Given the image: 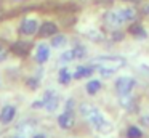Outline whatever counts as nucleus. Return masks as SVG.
I'll use <instances>...</instances> for the list:
<instances>
[{
  "instance_id": "nucleus-8",
  "label": "nucleus",
  "mask_w": 149,
  "mask_h": 138,
  "mask_svg": "<svg viewBox=\"0 0 149 138\" xmlns=\"http://www.w3.org/2000/svg\"><path fill=\"white\" fill-rule=\"evenodd\" d=\"M15 116H16V108L13 104H7L0 111V122L2 124H10L15 119Z\"/></svg>"
},
{
  "instance_id": "nucleus-12",
  "label": "nucleus",
  "mask_w": 149,
  "mask_h": 138,
  "mask_svg": "<svg viewBox=\"0 0 149 138\" xmlns=\"http://www.w3.org/2000/svg\"><path fill=\"white\" fill-rule=\"evenodd\" d=\"M93 67L91 66H79L74 72V79H84V77H88L93 74Z\"/></svg>"
},
{
  "instance_id": "nucleus-18",
  "label": "nucleus",
  "mask_w": 149,
  "mask_h": 138,
  "mask_svg": "<svg viewBox=\"0 0 149 138\" xmlns=\"http://www.w3.org/2000/svg\"><path fill=\"white\" fill-rule=\"evenodd\" d=\"M64 43H66V37L63 34H55L52 37V47L58 48V47H63Z\"/></svg>"
},
{
  "instance_id": "nucleus-4",
  "label": "nucleus",
  "mask_w": 149,
  "mask_h": 138,
  "mask_svg": "<svg viewBox=\"0 0 149 138\" xmlns=\"http://www.w3.org/2000/svg\"><path fill=\"white\" fill-rule=\"evenodd\" d=\"M59 104V96L56 95L53 90H48L45 92V96H43V108L47 109L48 112H53Z\"/></svg>"
},
{
  "instance_id": "nucleus-3",
  "label": "nucleus",
  "mask_w": 149,
  "mask_h": 138,
  "mask_svg": "<svg viewBox=\"0 0 149 138\" xmlns=\"http://www.w3.org/2000/svg\"><path fill=\"white\" fill-rule=\"evenodd\" d=\"M136 85V80L133 77H128V76H123V77H119L116 80V90L120 96H128L130 93L133 92Z\"/></svg>"
},
{
  "instance_id": "nucleus-23",
  "label": "nucleus",
  "mask_w": 149,
  "mask_h": 138,
  "mask_svg": "<svg viewBox=\"0 0 149 138\" xmlns=\"http://www.w3.org/2000/svg\"><path fill=\"white\" fill-rule=\"evenodd\" d=\"M141 15L149 16V3H143L141 5Z\"/></svg>"
},
{
  "instance_id": "nucleus-9",
  "label": "nucleus",
  "mask_w": 149,
  "mask_h": 138,
  "mask_svg": "<svg viewBox=\"0 0 149 138\" xmlns=\"http://www.w3.org/2000/svg\"><path fill=\"white\" fill-rule=\"evenodd\" d=\"M55 34H58V26L52 21L43 22L42 26L39 27V35L40 37H53Z\"/></svg>"
},
{
  "instance_id": "nucleus-30",
  "label": "nucleus",
  "mask_w": 149,
  "mask_h": 138,
  "mask_svg": "<svg viewBox=\"0 0 149 138\" xmlns=\"http://www.w3.org/2000/svg\"><path fill=\"white\" fill-rule=\"evenodd\" d=\"M0 2H2V0H0Z\"/></svg>"
},
{
  "instance_id": "nucleus-27",
  "label": "nucleus",
  "mask_w": 149,
  "mask_h": 138,
  "mask_svg": "<svg viewBox=\"0 0 149 138\" xmlns=\"http://www.w3.org/2000/svg\"><path fill=\"white\" fill-rule=\"evenodd\" d=\"M34 138H45V137H43V135H40V133H39V135H36V137H34Z\"/></svg>"
},
{
  "instance_id": "nucleus-21",
  "label": "nucleus",
  "mask_w": 149,
  "mask_h": 138,
  "mask_svg": "<svg viewBox=\"0 0 149 138\" xmlns=\"http://www.w3.org/2000/svg\"><path fill=\"white\" fill-rule=\"evenodd\" d=\"M114 2H116V0H95V5H98V6H111V5H114Z\"/></svg>"
},
{
  "instance_id": "nucleus-17",
  "label": "nucleus",
  "mask_w": 149,
  "mask_h": 138,
  "mask_svg": "<svg viewBox=\"0 0 149 138\" xmlns=\"http://www.w3.org/2000/svg\"><path fill=\"white\" fill-rule=\"evenodd\" d=\"M143 132L141 128H138L136 125H130L128 128H127V138H143Z\"/></svg>"
},
{
  "instance_id": "nucleus-16",
  "label": "nucleus",
  "mask_w": 149,
  "mask_h": 138,
  "mask_svg": "<svg viewBox=\"0 0 149 138\" xmlns=\"http://www.w3.org/2000/svg\"><path fill=\"white\" fill-rule=\"evenodd\" d=\"M128 34L136 35V37H144L146 32H144V27H143L139 22H135V24H132V26L128 27Z\"/></svg>"
},
{
  "instance_id": "nucleus-24",
  "label": "nucleus",
  "mask_w": 149,
  "mask_h": 138,
  "mask_svg": "<svg viewBox=\"0 0 149 138\" xmlns=\"http://www.w3.org/2000/svg\"><path fill=\"white\" fill-rule=\"evenodd\" d=\"M27 85H29L31 88H37V87H39V82H37L36 79H29L27 80Z\"/></svg>"
},
{
  "instance_id": "nucleus-11",
  "label": "nucleus",
  "mask_w": 149,
  "mask_h": 138,
  "mask_svg": "<svg viewBox=\"0 0 149 138\" xmlns=\"http://www.w3.org/2000/svg\"><path fill=\"white\" fill-rule=\"evenodd\" d=\"M48 58H50V47L45 43L39 45L36 51V61L37 63H45V61H48Z\"/></svg>"
},
{
  "instance_id": "nucleus-15",
  "label": "nucleus",
  "mask_w": 149,
  "mask_h": 138,
  "mask_svg": "<svg viewBox=\"0 0 149 138\" xmlns=\"http://www.w3.org/2000/svg\"><path fill=\"white\" fill-rule=\"evenodd\" d=\"M71 79H72V74L69 72L68 67H63V69H59V74H58L59 83H63V85H68V83L71 82Z\"/></svg>"
},
{
  "instance_id": "nucleus-13",
  "label": "nucleus",
  "mask_w": 149,
  "mask_h": 138,
  "mask_svg": "<svg viewBox=\"0 0 149 138\" xmlns=\"http://www.w3.org/2000/svg\"><path fill=\"white\" fill-rule=\"evenodd\" d=\"M85 90H87L88 95H96V93L101 90V82L98 79L90 80V82H87V85H85Z\"/></svg>"
},
{
  "instance_id": "nucleus-19",
  "label": "nucleus",
  "mask_w": 149,
  "mask_h": 138,
  "mask_svg": "<svg viewBox=\"0 0 149 138\" xmlns=\"http://www.w3.org/2000/svg\"><path fill=\"white\" fill-rule=\"evenodd\" d=\"M72 51H74L75 60H82V58H85V55H87V50H85L84 47H80V45L74 47V48H72Z\"/></svg>"
},
{
  "instance_id": "nucleus-14",
  "label": "nucleus",
  "mask_w": 149,
  "mask_h": 138,
  "mask_svg": "<svg viewBox=\"0 0 149 138\" xmlns=\"http://www.w3.org/2000/svg\"><path fill=\"white\" fill-rule=\"evenodd\" d=\"M104 19H106V22L109 26H114V27H117V26H122L119 21V16H117V11H107L106 15H104Z\"/></svg>"
},
{
  "instance_id": "nucleus-1",
  "label": "nucleus",
  "mask_w": 149,
  "mask_h": 138,
  "mask_svg": "<svg viewBox=\"0 0 149 138\" xmlns=\"http://www.w3.org/2000/svg\"><path fill=\"white\" fill-rule=\"evenodd\" d=\"M80 114L87 119V122L98 130L100 133H109L112 130V124L107 120V117L98 109V106L90 104V103H82L80 104Z\"/></svg>"
},
{
  "instance_id": "nucleus-25",
  "label": "nucleus",
  "mask_w": 149,
  "mask_h": 138,
  "mask_svg": "<svg viewBox=\"0 0 149 138\" xmlns=\"http://www.w3.org/2000/svg\"><path fill=\"white\" fill-rule=\"evenodd\" d=\"M32 108H34V109L43 108V99H40V101H34V103H32Z\"/></svg>"
},
{
  "instance_id": "nucleus-10",
  "label": "nucleus",
  "mask_w": 149,
  "mask_h": 138,
  "mask_svg": "<svg viewBox=\"0 0 149 138\" xmlns=\"http://www.w3.org/2000/svg\"><path fill=\"white\" fill-rule=\"evenodd\" d=\"M29 48H31V43L29 42H23V40H18L11 45V51L15 55H18V56H24L29 51Z\"/></svg>"
},
{
  "instance_id": "nucleus-29",
  "label": "nucleus",
  "mask_w": 149,
  "mask_h": 138,
  "mask_svg": "<svg viewBox=\"0 0 149 138\" xmlns=\"http://www.w3.org/2000/svg\"><path fill=\"white\" fill-rule=\"evenodd\" d=\"M0 15H2V13H0Z\"/></svg>"
},
{
  "instance_id": "nucleus-7",
  "label": "nucleus",
  "mask_w": 149,
  "mask_h": 138,
  "mask_svg": "<svg viewBox=\"0 0 149 138\" xmlns=\"http://www.w3.org/2000/svg\"><path fill=\"white\" fill-rule=\"evenodd\" d=\"M39 31V24L36 19H24L19 26V34L23 35H34Z\"/></svg>"
},
{
  "instance_id": "nucleus-28",
  "label": "nucleus",
  "mask_w": 149,
  "mask_h": 138,
  "mask_svg": "<svg viewBox=\"0 0 149 138\" xmlns=\"http://www.w3.org/2000/svg\"><path fill=\"white\" fill-rule=\"evenodd\" d=\"M13 138H19V137H13Z\"/></svg>"
},
{
  "instance_id": "nucleus-22",
  "label": "nucleus",
  "mask_w": 149,
  "mask_h": 138,
  "mask_svg": "<svg viewBox=\"0 0 149 138\" xmlns=\"http://www.w3.org/2000/svg\"><path fill=\"white\" fill-rule=\"evenodd\" d=\"M7 58H8V50L3 47V45H0V63L5 61Z\"/></svg>"
},
{
  "instance_id": "nucleus-6",
  "label": "nucleus",
  "mask_w": 149,
  "mask_h": 138,
  "mask_svg": "<svg viewBox=\"0 0 149 138\" xmlns=\"http://www.w3.org/2000/svg\"><path fill=\"white\" fill-rule=\"evenodd\" d=\"M58 125L61 128H64V130H69V128L74 127L75 125V117H74V114H72V111H66V112H63V114H59Z\"/></svg>"
},
{
  "instance_id": "nucleus-5",
  "label": "nucleus",
  "mask_w": 149,
  "mask_h": 138,
  "mask_svg": "<svg viewBox=\"0 0 149 138\" xmlns=\"http://www.w3.org/2000/svg\"><path fill=\"white\" fill-rule=\"evenodd\" d=\"M117 16H119L120 24H125V22H128V21H135L136 16H138V11H136L135 8H130V6H127V8L117 10Z\"/></svg>"
},
{
  "instance_id": "nucleus-26",
  "label": "nucleus",
  "mask_w": 149,
  "mask_h": 138,
  "mask_svg": "<svg viewBox=\"0 0 149 138\" xmlns=\"http://www.w3.org/2000/svg\"><path fill=\"white\" fill-rule=\"evenodd\" d=\"M141 124L149 127V116H143V117H141Z\"/></svg>"
},
{
  "instance_id": "nucleus-2",
  "label": "nucleus",
  "mask_w": 149,
  "mask_h": 138,
  "mask_svg": "<svg viewBox=\"0 0 149 138\" xmlns=\"http://www.w3.org/2000/svg\"><path fill=\"white\" fill-rule=\"evenodd\" d=\"M91 63L100 66V67L111 69V71H114V72H117L120 67H123L127 64V60L122 56H100V58H95Z\"/></svg>"
},
{
  "instance_id": "nucleus-20",
  "label": "nucleus",
  "mask_w": 149,
  "mask_h": 138,
  "mask_svg": "<svg viewBox=\"0 0 149 138\" xmlns=\"http://www.w3.org/2000/svg\"><path fill=\"white\" fill-rule=\"evenodd\" d=\"M72 60H75L74 51H72V50H68V51H64V53L61 55V61H64V63H68V61H72Z\"/></svg>"
}]
</instances>
